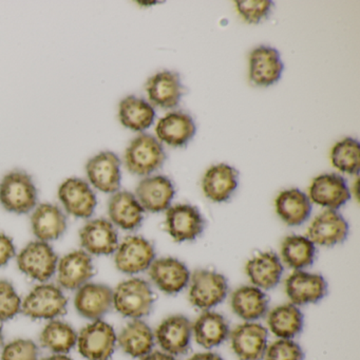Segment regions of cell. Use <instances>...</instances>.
<instances>
[{"label": "cell", "instance_id": "836d02e7", "mask_svg": "<svg viewBox=\"0 0 360 360\" xmlns=\"http://www.w3.org/2000/svg\"><path fill=\"white\" fill-rule=\"evenodd\" d=\"M267 324L280 339H292L302 330L303 315L292 303L279 305L269 314Z\"/></svg>", "mask_w": 360, "mask_h": 360}, {"label": "cell", "instance_id": "7402d4cb", "mask_svg": "<svg viewBox=\"0 0 360 360\" xmlns=\"http://www.w3.org/2000/svg\"><path fill=\"white\" fill-rule=\"evenodd\" d=\"M58 283L67 290H79L94 275L91 257L84 250H75L58 263Z\"/></svg>", "mask_w": 360, "mask_h": 360}, {"label": "cell", "instance_id": "484cf974", "mask_svg": "<svg viewBox=\"0 0 360 360\" xmlns=\"http://www.w3.org/2000/svg\"><path fill=\"white\" fill-rule=\"evenodd\" d=\"M238 186V172L226 164L212 166L204 174L202 188L206 198L221 203L227 201Z\"/></svg>", "mask_w": 360, "mask_h": 360}, {"label": "cell", "instance_id": "d6a6232c", "mask_svg": "<svg viewBox=\"0 0 360 360\" xmlns=\"http://www.w3.org/2000/svg\"><path fill=\"white\" fill-rule=\"evenodd\" d=\"M155 117L153 107L138 96H127L120 103L119 119L122 125L128 129L144 131L153 125Z\"/></svg>", "mask_w": 360, "mask_h": 360}, {"label": "cell", "instance_id": "5bb4252c", "mask_svg": "<svg viewBox=\"0 0 360 360\" xmlns=\"http://www.w3.org/2000/svg\"><path fill=\"white\" fill-rule=\"evenodd\" d=\"M149 276L155 286L168 295L180 292L191 280V273L186 265L174 258H161L153 261L149 267Z\"/></svg>", "mask_w": 360, "mask_h": 360}, {"label": "cell", "instance_id": "b9f144b4", "mask_svg": "<svg viewBox=\"0 0 360 360\" xmlns=\"http://www.w3.org/2000/svg\"><path fill=\"white\" fill-rule=\"evenodd\" d=\"M15 255V246L11 238L0 233V267L5 266Z\"/></svg>", "mask_w": 360, "mask_h": 360}, {"label": "cell", "instance_id": "d4e9b609", "mask_svg": "<svg viewBox=\"0 0 360 360\" xmlns=\"http://www.w3.org/2000/svg\"><path fill=\"white\" fill-rule=\"evenodd\" d=\"M33 233L39 241H53L66 231L67 219L64 212L54 204H41L31 216Z\"/></svg>", "mask_w": 360, "mask_h": 360}, {"label": "cell", "instance_id": "30bf717a", "mask_svg": "<svg viewBox=\"0 0 360 360\" xmlns=\"http://www.w3.org/2000/svg\"><path fill=\"white\" fill-rule=\"evenodd\" d=\"M166 226L174 241H193L204 231L205 220L195 206L179 204L168 208Z\"/></svg>", "mask_w": 360, "mask_h": 360}, {"label": "cell", "instance_id": "8fae6325", "mask_svg": "<svg viewBox=\"0 0 360 360\" xmlns=\"http://www.w3.org/2000/svg\"><path fill=\"white\" fill-rule=\"evenodd\" d=\"M58 198L66 212L77 218H90L98 204L96 193L89 184L77 178L68 179L60 185Z\"/></svg>", "mask_w": 360, "mask_h": 360}, {"label": "cell", "instance_id": "44dd1931", "mask_svg": "<svg viewBox=\"0 0 360 360\" xmlns=\"http://www.w3.org/2000/svg\"><path fill=\"white\" fill-rule=\"evenodd\" d=\"M174 187L169 179L163 176H150L139 183L136 198L144 210L160 212L169 208L174 199Z\"/></svg>", "mask_w": 360, "mask_h": 360}, {"label": "cell", "instance_id": "9a60e30c", "mask_svg": "<svg viewBox=\"0 0 360 360\" xmlns=\"http://www.w3.org/2000/svg\"><path fill=\"white\" fill-rule=\"evenodd\" d=\"M351 198L349 187L342 176L326 174L314 179L309 187V199L314 203L336 210Z\"/></svg>", "mask_w": 360, "mask_h": 360}, {"label": "cell", "instance_id": "52a82bcc", "mask_svg": "<svg viewBox=\"0 0 360 360\" xmlns=\"http://www.w3.org/2000/svg\"><path fill=\"white\" fill-rule=\"evenodd\" d=\"M58 255L48 242H30L18 256V264L25 275L46 282L58 269Z\"/></svg>", "mask_w": 360, "mask_h": 360}, {"label": "cell", "instance_id": "ac0fdd59", "mask_svg": "<svg viewBox=\"0 0 360 360\" xmlns=\"http://www.w3.org/2000/svg\"><path fill=\"white\" fill-rule=\"evenodd\" d=\"M349 224L336 210H328L314 219L307 229V237L314 244L334 246L347 239Z\"/></svg>", "mask_w": 360, "mask_h": 360}, {"label": "cell", "instance_id": "f35d334b", "mask_svg": "<svg viewBox=\"0 0 360 360\" xmlns=\"http://www.w3.org/2000/svg\"><path fill=\"white\" fill-rule=\"evenodd\" d=\"M274 3L269 0L252 1V0H239L236 1V8L240 15L248 24H259L263 18H267L273 9Z\"/></svg>", "mask_w": 360, "mask_h": 360}, {"label": "cell", "instance_id": "6da1fadb", "mask_svg": "<svg viewBox=\"0 0 360 360\" xmlns=\"http://www.w3.org/2000/svg\"><path fill=\"white\" fill-rule=\"evenodd\" d=\"M37 203V189L30 174L14 170L0 182V204L14 214H28Z\"/></svg>", "mask_w": 360, "mask_h": 360}, {"label": "cell", "instance_id": "8992f818", "mask_svg": "<svg viewBox=\"0 0 360 360\" xmlns=\"http://www.w3.org/2000/svg\"><path fill=\"white\" fill-rule=\"evenodd\" d=\"M117 337L110 324L96 320L77 336L79 353L88 360H108L115 349Z\"/></svg>", "mask_w": 360, "mask_h": 360}, {"label": "cell", "instance_id": "f546056e", "mask_svg": "<svg viewBox=\"0 0 360 360\" xmlns=\"http://www.w3.org/2000/svg\"><path fill=\"white\" fill-rule=\"evenodd\" d=\"M276 210L284 223L290 226H298L311 214V200L299 189H288L280 193L276 199Z\"/></svg>", "mask_w": 360, "mask_h": 360}, {"label": "cell", "instance_id": "60d3db41", "mask_svg": "<svg viewBox=\"0 0 360 360\" xmlns=\"http://www.w3.org/2000/svg\"><path fill=\"white\" fill-rule=\"evenodd\" d=\"M39 347L28 339H18L4 347L1 360H37Z\"/></svg>", "mask_w": 360, "mask_h": 360}, {"label": "cell", "instance_id": "603a6c76", "mask_svg": "<svg viewBox=\"0 0 360 360\" xmlns=\"http://www.w3.org/2000/svg\"><path fill=\"white\" fill-rule=\"evenodd\" d=\"M146 91L155 106L172 109L178 106L182 98L180 75L172 71H162L147 81Z\"/></svg>", "mask_w": 360, "mask_h": 360}, {"label": "cell", "instance_id": "f1b7e54d", "mask_svg": "<svg viewBox=\"0 0 360 360\" xmlns=\"http://www.w3.org/2000/svg\"><path fill=\"white\" fill-rule=\"evenodd\" d=\"M121 349L134 358H143L153 351L155 335L150 326L140 319L129 322L117 337Z\"/></svg>", "mask_w": 360, "mask_h": 360}, {"label": "cell", "instance_id": "7a4b0ae2", "mask_svg": "<svg viewBox=\"0 0 360 360\" xmlns=\"http://www.w3.org/2000/svg\"><path fill=\"white\" fill-rule=\"evenodd\" d=\"M153 302L150 285L139 278L122 282L113 292V307L124 317L140 319L150 313Z\"/></svg>", "mask_w": 360, "mask_h": 360}, {"label": "cell", "instance_id": "8d00e7d4", "mask_svg": "<svg viewBox=\"0 0 360 360\" xmlns=\"http://www.w3.org/2000/svg\"><path fill=\"white\" fill-rule=\"evenodd\" d=\"M330 161L339 172L358 174L360 168V147L358 141L347 138L337 143L330 153Z\"/></svg>", "mask_w": 360, "mask_h": 360}, {"label": "cell", "instance_id": "5b68a950", "mask_svg": "<svg viewBox=\"0 0 360 360\" xmlns=\"http://www.w3.org/2000/svg\"><path fill=\"white\" fill-rule=\"evenodd\" d=\"M189 281V301L198 309L216 307L224 300L229 292L226 278L210 269H198Z\"/></svg>", "mask_w": 360, "mask_h": 360}, {"label": "cell", "instance_id": "7bdbcfd3", "mask_svg": "<svg viewBox=\"0 0 360 360\" xmlns=\"http://www.w3.org/2000/svg\"><path fill=\"white\" fill-rule=\"evenodd\" d=\"M142 360H176L174 356L169 355L165 352H153L149 353L148 355L143 357Z\"/></svg>", "mask_w": 360, "mask_h": 360}, {"label": "cell", "instance_id": "cb8c5ba5", "mask_svg": "<svg viewBox=\"0 0 360 360\" xmlns=\"http://www.w3.org/2000/svg\"><path fill=\"white\" fill-rule=\"evenodd\" d=\"M144 212L136 195L129 191H117L109 200L110 220L124 231L138 229L142 224Z\"/></svg>", "mask_w": 360, "mask_h": 360}, {"label": "cell", "instance_id": "f6af8a7d", "mask_svg": "<svg viewBox=\"0 0 360 360\" xmlns=\"http://www.w3.org/2000/svg\"><path fill=\"white\" fill-rule=\"evenodd\" d=\"M41 360H72L68 356L64 355V354H56V355L49 356V357L44 358Z\"/></svg>", "mask_w": 360, "mask_h": 360}, {"label": "cell", "instance_id": "e575fe53", "mask_svg": "<svg viewBox=\"0 0 360 360\" xmlns=\"http://www.w3.org/2000/svg\"><path fill=\"white\" fill-rule=\"evenodd\" d=\"M315 244L302 236H288L281 244L282 260L297 271L311 265L315 259Z\"/></svg>", "mask_w": 360, "mask_h": 360}, {"label": "cell", "instance_id": "d6986e66", "mask_svg": "<svg viewBox=\"0 0 360 360\" xmlns=\"http://www.w3.org/2000/svg\"><path fill=\"white\" fill-rule=\"evenodd\" d=\"M75 305L84 318L98 320L112 307L113 290L105 284H84L77 290Z\"/></svg>", "mask_w": 360, "mask_h": 360}, {"label": "cell", "instance_id": "ee69618b", "mask_svg": "<svg viewBox=\"0 0 360 360\" xmlns=\"http://www.w3.org/2000/svg\"><path fill=\"white\" fill-rule=\"evenodd\" d=\"M189 360H223L218 354L212 353V352H206V353L195 354Z\"/></svg>", "mask_w": 360, "mask_h": 360}, {"label": "cell", "instance_id": "74e56055", "mask_svg": "<svg viewBox=\"0 0 360 360\" xmlns=\"http://www.w3.org/2000/svg\"><path fill=\"white\" fill-rule=\"evenodd\" d=\"M22 309V300L13 284L7 280H0V321H7L15 317Z\"/></svg>", "mask_w": 360, "mask_h": 360}, {"label": "cell", "instance_id": "ba28073f", "mask_svg": "<svg viewBox=\"0 0 360 360\" xmlns=\"http://www.w3.org/2000/svg\"><path fill=\"white\" fill-rule=\"evenodd\" d=\"M155 258V248L148 240L130 236L115 250V262L122 273L134 275L148 269Z\"/></svg>", "mask_w": 360, "mask_h": 360}, {"label": "cell", "instance_id": "4316f807", "mask_svg": "<svg viewBox=\"0 0 360 360\" xmlns=\"http://www.w3.org/2000/svg\"><path fill=\"white\" fill-rule=\"evenodd\" d=\"M195 124L184 112H170L162 117L155 127L158 138L172 147H183L195 136Z\"/></svg>", "mask_w": 360, "mask_h": 360}, {"label": "cell", "instance_id": "1f68e13d", "mask_svg": "<svg viewBox=\"0 0 360 360\" xmlns=\"http://www.w3.org/2000/svg\"><path fill=\"white\" fill-rule=\"evenodd\" d=\"M193 333L201 347L212 349L226 340L229 335V322L221 314L206 311L195 320Z\"/></svg>", "mask_w": 360, "mask_h": 360}, {"label": "cell", "instance_id": "4fadbf2b", "mask_svg": "<svg viewBox=\"0 0 360 360\" xmlns=\"http://www.w3.org/2000/svg\"><path fill=\"white\" fill-rule=\"evenodd\" d=\"M231 349L240 360H260L267 349V330L254 322L238 326L231 333Z\"/></svg>", "mask_w": 360, "mask_h": 360}, {"label": "cell", "instance_id": "ab89813d", "mask_svg": "<svg viewBox=\"0 0 360 360\" xmlns=\"http://www.w3.org/2000/svg\"><path fill=\"white\" fill-rule=\"evenodd\" d=\"M264 357L266 360H303V351L295 341L279 339L267 347Z\"/></svg>", "mask_w": 360, "mask_h": 360}, {"label": "cell", "instance_id": "9c48e42d", "mask_svg": "<svg viewBox=\"0 0 360 360\" xmlns=\"http://www.w3.org/2000/svg\"><path fill=\"white\" fill-rule=\"evenodd\" d=\"M86 172L90 183L102 193H117L121 187V160L115 153L102 151L94 155L88 161Z\"/></svg>", "mask_w": 360, "mask_h": 360}, {"label": "cell", "instance_id": "277c9868", "mask_svg": "<svg viewBox=\"0 0 360 360\" xmlns=\"http://www.w3.org/2000/svg\"><path fill=\"white\" fill-rule=\"evenodd\" d=\"M66 296L53 284H41L33 288L22 303V311L32 319H53L67 311Z\"/></svg>", "mask_w": 360, "mask_h": 360}, {"label": "cell", "instance_id": "3957f363", "mask_svg": "<svg viewBox=\"0 0 360 360\" xmlns=\"http://www.w3.org/2000/svg\"><path fill=\"white\" fill-rule=\"evenodd\" d=\"M125 166L136 176H147L162 167L166 160L161 143L150 134H141L125 151Z\"/></svg>", "mask_w": 360, "mask_h": 360}, {"label": "cell", "instance_id": "e0dca14e", "mask_svg": "<svg viewBox=\"0 0 360 360\" xmlns=\"http://www.w3.org/2000/svg\"><path fill=\"white\" fill-rule=\"evenodd\" d=\"M326 280L318 274L297 271L286 279L285 290L294 305H305L321 300L326 294Z\"/></svg>", "mask_w": 360, "mask_h": 360}, {"label": "cell", "instance_id": "2e32d148", "mask_svg": "<svg viewBox=\"0 0 360 360\" xmlns=\"http://www.w3.org/2000/svg\"><path fill=\"white\" fill-rule=\"evenodd\" d=\"M81 244L88 252L96 256L111 255L119 248V237L112 223L96 219L84 225L79 231Z\"/></svg>", "mask_w": 360, "mask_h": 360}, {"label": "cell", "instance_id": "7c38bea8", "mask_svg": "<svg viewBox=\"0 0 360 360\" xmlns=\"http://www.w3.org/2000/svg\"><path fill=\"white\" fill-rule=\"evenodd\" d=\"M193 335V324L183 315H174L162 321L155 338L165 353L172 356L187 353Z\"/></svg>", "mask_w": 360, "mask_h": 360}, {"label": "cell", "instance_id": "ffe728a7", "mask_svg": "<svg viewBox=\"0 0 360 360\" xmlns=\"http://www.w3.org/2000/svg\"><path fill=\"white\" fill-rule=\"evenodd\" d=\"M283 68L279 52L274 48L260 46L250 53V77L256 86L269 87L277 83Z\"/></svg>", "mask_w": 360, "mask_h": 360}, {"label": "cell", "instance_id": "4dcf8cb0", "mask_svg": "<svg viewBox=\"0 0 360 360\" xmlns=\"http://www.w3.org/2000/svg\"><path fill=\"white\" fill-rule=\"evenodd\" d=\"M231 309L246 321L262 318L269 307L266 295L256 286H241L231 295Z\"/></svg>", "mask_w": 360, "mask_h": 360}, {"label": "cell", "instance_id": "bcb514c9", "mask_svg": "<svg viewBox=\"0 0 360 360\" xmlns=\"http://www.w3.org/2000/svg\"><path fill=\"white\" fill-rule=\"evenodd\" d=\"M3 343V328L0 326V345Z\"/></svg>", "mask_w": 360, "mask_h": 360}, {"label": "cell", "instance_id": "d590c367", "mask_svg": "<svg viewBox=\"0 0 360 360\" xmlns=\"http://www.w3.org/2000/svg\"><path fill=\"white\" fill-rule=\"evenodd\" d=\"M39 341L44 347L53 353L66 354L77 345V334L70 324L53 320L45 326Z\"/></svg>", "mask_w": 360, "mask_h": 360}, {"label": "cell", "instance_id": "83f0119b", "mask_svg": "<svg viewBox=\"0 0 360 360\" xmlns=\"http://www.w3.org/2000/svg\"><path fill=\"white\" fill-rule=\"evenodd\" d=\"M246 274L256 288L271 290L279 283L283 266L277 255L261 252L246 263Z\"/></svg>", "mask_w": 360, "mask_h": 360}]
</instances>
